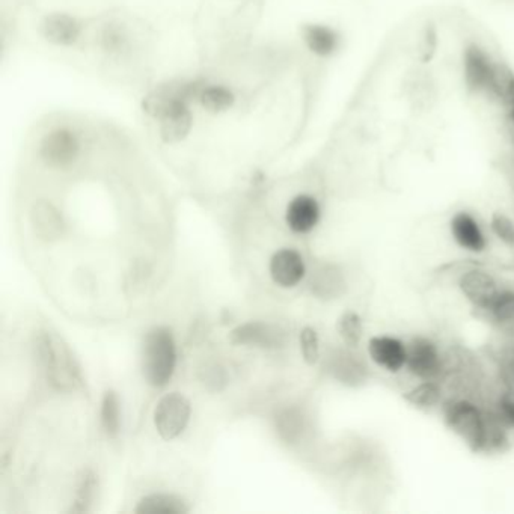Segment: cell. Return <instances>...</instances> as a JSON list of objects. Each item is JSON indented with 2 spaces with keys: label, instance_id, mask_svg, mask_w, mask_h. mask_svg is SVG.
Instances as JSON below:
<instances>
[{
  "label": "cell",
  "instance_id": "6da1fadb",
  "mask_svg": "<svg viewBox=\"0 0 514 514\" xmlns=\"http://www.w3.org/2000/svg\"><path fill=\"white\" fill-rule=\"evenodd\" d=\"M303 41V38H302ZM317 58L284 40H245L195 58L141 95V135L166 157L267 160L300 141Z\"/></svg>",
  "mask_w": 514,
  "mask_h": 514
},
{
  "label": "cell",
  "instance_id": "7a4b0ae2",
  "mask_svg": "<svg viewBox=\"0 0 514 514\" xmlns=\"http://www.w3.org/2000/svg\"><path fill=\"white\" fill-rule=\"evenodd\" d=\"M5 43L139 95L172 70L169 35L126 0H2Z\"/></svg>",
  "mask_w": 514,
  "mask_h": 514
},
{
  "label": "cell",
  "instance_id": "3957f363",
  "mask_svg": "<svg viewBox=\"0 0 514 514\" xmlns=\"http://www.w3.org/2000/svg\"><path fill=\"white\" fill-rule=\"evenodd\" d=\"M177 341L171 329L156 326L145 334L141 365L144 379L153 388H165L177 368Z\"/></svg>",
  "mask_w": 514,
  "mask_h": 514
},
{
  "label": "cell",
  "instance_id": "277c9868",
  "mask_svg": "<svg viewBox=\"0 0 514 514\" xmlns=\"http://www.w3.org/2000/svg\"><path fill=\"white\" fill-rule=\"evenodd\" d=\"M450 429L474 451H481L496 444L489 417L478 404L471 400H456L445 409Z\"/></svg>",
  "mask_w": 514,
  "mask_h": 514
},
{
  "label": "cell",
  "instance_id": "5b68a950",
  "mask_svg": "<svg viewBox=\"0 0 514 514\" xmlns=\"http://www.w3.org/2000/svg\"><path fill=\"white\" fill-rule=\"evenodd\" d=\"M192 418V404L181 392H169L157 401L153 421L156 432L163 441L180 438Z\"/></svg>",
  "mask_w": 514,
  "mask_h": 514
},
{
  "label": "cell",
  "instance_id": "8992f818",
  "mask_svg": "<svg viewBox=\"0 0 514 514\" xmlns=\"http://www.w3.org/2000/svg\"><path fill=\"white\" fill-rule=\"evenodd\" d=\"M496 56L480 41L471 40L462 50V77L471 95H486Z\"/></svg>",
  "mask_w": 514,
  "mask_h": 514
},
{
  "label": "cell",
  "instance_id": "52a82bcc",
  "mask_svg": "<svg viewBox=\"0 0 514 514\" xmlns=\"http://www.w3.org/2000/svg\"><path fill=\"white\" fill-rule=\"evenodd\" d=\"M322 216V202L310 192L296 193L285 207V224L297 236L313 233L322 222Z\"/></svg>",
  "mask_w": 514,
  "mask_h": 514
},
{
  "label": "cell",
  "instance_id": "ba28073f",
  "mask_svg": "<svg viewBox=\"0 0 514 514\" xmlns=\"http://www.w3.org/2000/svg\"><path fill=\"white\" fill-rule=\"evenodd\" d=\"M406 370L420 380H439L444 371L439 347L427 338H415L407 344Z\"/></svg>",
  "mask_w": 514,
  "mask_h": 514
},
{
  "label": "cell",
  "instance_id": "9c48e42d",
  "mask_svg": "<svg viewBox=\"0 0 514 514\" xmlns=\"http://www.w3.org/2000/svg\"><path fill=\"white\" fill-rule=\"evenodd\" d=\"M367 353L370 361L380 370L398 374L406 370L407 344L391 335H374L368 340Z\"/></svg>",
  "mask_w": 514,
  "mask_h": 514
},
{
  "label": "cell",
  "instance_id": "30bf717a",
  "mask_svg": "<svg viewBox=\"0 0 514 514\" xmlns=\"http://www.w3.org/2000/svg\"><path fill=\"white\" fill-rule=\"evenodd\" d=\"M306 261L299 251L282 248L272 255L269 261V275L278 287L290 290L302 284L306 278Z\"/></svg>",
  "mask_w": 514,
  "mask_h": 514
},
{
  "label": "cell",
  "instance_id": "8fae6325",
  "mask_svg": "<svg viewBox=\"0 0 514 514\" xmlns=\"http://www.w3.org/2000/svg\"><path fill=\"white\" fill-rule=\"evenodd\" d=\"M459 288L463 296L480 310L490 311L499 294L502 293L498 282L490 273L480 269L468 270L459 279Z\"/></svg>",
  "mask_w": 514,
  "mask_h": 514
},
{
  "label": "cell",
  "instance_id": "7c38bea8",
  "mask_svg": "<svg viewBox=\"0 0 514 514\" xmlns=\"http://www.w3.org/2000/svg\"><path fill=\"white\" fill-rule=\"evenodd\" d=\"M450 233L454 242L463 251L483 254L487 249V237L480 222L472 213L457 212L450 221Z\"/></svg>",
  "mask_w": 514,
  "mask_h": 514
},
{
  "label": "cell",
  "instance_id": "4fadbf2b",
  "mask_svg": "<svg viewBox=\"0 0 514 514\" xmlns=\"http://www.w3.org/2000/svg\"><path fill=\"white\" fill-rule=\"evenodd\" d=\"M484 97L501 106L504 111L514 101V70L502 59L496 58L493 62L489 85H487Z\"/></svg>",
  "mask_w": 514,
  "mask_h": 514
},
{
  "label": "cell",
  "instance_id": "5bb4252c",
  "mask_svg": "<svg viewBox=\"0 0 514 514\" xmlns=\"http://www.w3.org/2000/svg\"><path fill=\"white\" fill-rule=\"evenodd\" d=\"M187 511V502L174 493H150L139 499L136 505V513L141 514H183Z\"/></svg>",
  "mask_w": 514,
  "mask_h": 514
},
{
  "label": "cell",
  "instance_id": "9a60e30c",
  "mask_svg": "<svg viewBox=\"0 0 514 514\" xmlns=\"http://www.w3.org/2000/svg\"><path fill=\"white\" fill-rule=\"evenodd\" d=\"M442 388L438 380H421L404 394V400L420 409H432L442 401Z\"/></svg>",
  "mask_w": 514,
  "mask_h": 514
},
{
  "label": "cell",
  "instance_id": "2e32d148",
  "mask_svg": "<svg viewBox=\"0 0 514 514\" xmlns=\"http://www.w3.org/2000/svg\"><path fill=\"white\" fill-rule=\"evenodd\" d=\"M426 73L417 71V76L410 77L407 82V98L410 103L417 109L429 108L430 103L435 100L436 88L433 85L429 76H424Z\"/></svg>",
  "mask_w": 514,
  "mask_h": 514
},
{
  "label": "cell",
  "instance_id": "e0dca14e",
  "mask_svg": "<svg viewBox=\"0 0 514 514\" xmlns=\"http://www.w3.org/2000/svg\"><path fill=\"white\" fill-rule=\"evenodd\" d=\"M101 426L108 436L115 438L121 429V403L117 392L106 391L101 400Z\"/></svg>",
  "mask_w": 514,
  "mask_h": 514
},
{
  "label": "cell",
  "instance_id": "ac0fdd59",
  "mask_svg": "<svg viewBox=\"0 0 514 514\" xmlns=\"http://www.w3.org/2000/svg\"><path fill=\"white\" fill-rule=\"evenodd\" d=\"M337 332L344 346L349 349H358L364 338V322H362L361 316L355 311H346L341 314L337 322Z\"/></svg>",
  "mask_w": 514,
  "mask_h": 514
},
{
  "label": "cell",
  "instance_id": "d6986e66",
  "mask_svg": "<svg viewBox=\"0 0 514 514\" xmlns=\"http://www.w3.org/2000/svg\"><path fill=\"white\" fill-rule=\"evenodd\" d=\"M234 343L246 344V346L266 347L264 344L273 343L275 334L269 331L263 323H248V325L240 326L233 332Z\"/></svg>",
  "mask_w": 514,
  "mask_h": 514
},
{
  "label": "cell",
  "instance_id": "ffe728a7",
  "mask_svg": "<svg viewBox=\"0 0 514 514\" xmlns=\"http://www.w3.org/2000/svg\"><path fill=\"white\" fill-rule=\"evenodd\" d=\"M334 371L335 376L344 383L362 382L365 379V368L362 367L361 362L349 352H341L340 355L335 356Z\"/></svg>",
  "mask_w": 514,
  "mask_h": 514
},
{
  "label": "cell",
  "instance_id": "44dd1931",
  "mask_svg": "<svg viewBox=\"0 0 514 514\" xmlns=\"http://www.w3.org/2000/svg\"><path fill=\"white\" fill-rule=\"evenodd\" d=\"M314 290L322 297H337L344 287L343 278L335 267L325 266L314 279Z\"/></svg>",
  "mask_w": 514,
  "mask_h": 514
},
{
  "label": "cell",
  "instance_id": "7402d4cb",
  "mask_svg": "<svg viewBox=\"0 0 514 514\" xmlns=\"http://www.w3.org/2000/svg\"><path fill=\"white\" fill-rule=\"evenodd\" d=\"M439 32L435 25L424 26L417 40V58L421 64L427 65L438 55Z\"/></svg>",
  "mask_w": 514,
  "mask_h": 514
},
{
  "label": "cell",
  "instance_id": "603a6c76",
  "mask_svg": "<svg viewBox=\"0 0 514 514\" xmlns=\"http://www.w3.org/2000/svg\"><path fill=\"white\" fill-rule=\"evenodd\" d=\"M300 355L306 365L319 364L322 350H320V338L316 329L311 326H305L299 332Z\"/></svg>",
  "mask_w": 514,
  "mask_h": 514
},
{
  "label": "cell",
  "instance_id": "cb8c5ba5",
  "mask_svg": "<svg viewBox=\"0 0 514 514\" xmlns=\"http://www.w3.org/2000/svg\"><path fill=\"white\" fill-rule=\"evenodd\" d=\"M490 231L493 236L508 248H514V221L501 212H495L490 216Z\"/></svg>",
  "mask_w": 514,
  "mask_h": 514
},
{
  "label": "cell",
  "instance_id": "d4e9b609",
  "mask_svg": "<svg viewBox=\"0 0 514 514\" xmlns=\"http://www.w3.org/2000/svg\"><path fill=\"white\" fill-rule=\"evenodd\" d=\"M498 418L501 423L514 427V397L505 395L501 398L498 406Z\"/></svg>",
  "mask_w": 514,
  "mask_h": 514
},
{
  "label": "cell",
  "instance_id": "484cf974",
  "mask_svg": "<svg viewBox=\"0 0 514 514\" xmlns=\"http://www.w3.org/2000/svg\"><path fill=\"white\" fill-rule=\"evenodd\" d=\"M505 120H507L508 129H510V135L514 139V101L505 109Z\"/></svg>",
  "mask_w": 514,
  "mask_h": 514
}]
</instances>
